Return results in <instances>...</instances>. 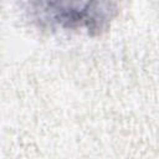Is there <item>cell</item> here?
Masks as SVG:
<instances>
[{"instance_id": "6da1fadb", "label": "cell", "mask_w": 159, "mask_h": 159, "mask_svg": "<svg viewBox=\"0 0 159 159\" xmlns=\"http://www.w3.org/2000/svg\"><path fill=\"white\" fill-rule=\"evenodd\" d=\"M25 10L39 26L89 35L106 30L117 14L116 4L108 1H31Z\"/></svg>"}]
</instances>
